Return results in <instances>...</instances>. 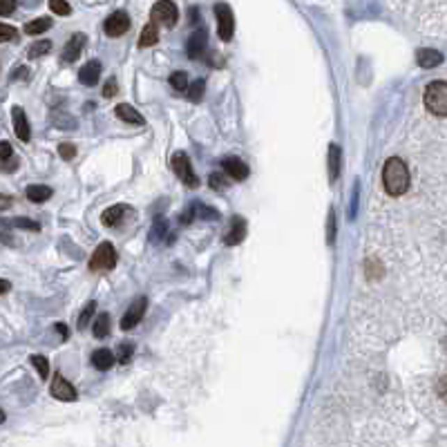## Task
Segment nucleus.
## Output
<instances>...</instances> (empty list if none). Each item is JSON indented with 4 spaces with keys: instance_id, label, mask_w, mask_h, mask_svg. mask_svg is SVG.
I'll return each instance as SVG.
<instances>
[{
    "instance_id": "nucleus-1",
    "label": "nucleus",
    "mask_w": 447,
    "mask_h": 447,
    "mask_svg": "<svg viewBox=\"0 0 447 447\" xmlns=\"http://www.w3.org/2000/svg\"><path fill=\"white\" fill-rule=\"evenodd\" d=\"M382 186L391 197H400L409 190V170L402 159H387L385 168H382Z\"/></svg>"
},
{
    "instance_id": "nucleus-2",
    "label": "nucleus",
    "mask_w": 447,
    "mask_h": 447,
    "mask_svg": "<svg viewBox=\"0 0 447 447\" xmlns=\"http://www.w3.org/2000/svg\"><path fill=\"white\" fill-rule=\"evenodd\" d=\"M425 108L436 116H447V81H434L428 85Z\"/></svg>"
},
{
    "instance_id": "nucleus-3",
    "label": "nucleus",
    "mask_w": 447,
    "mask_h": 447,
    "mask_svg": "<svg viewBox=\"0 0 447 447\" xmlns=\"http://www.w3.org/2000/svg\"><path fill=\"white\" fill-rule=\"evenodd\" d=\"M116 266V251L110 242H103L97 246L94 255L90 258V269L92 271H110Z\"/></svg>"
},
{
    "instance_id": "nucleus-4",
    "label": "nucleus",
    "mask_w": 447,
    "mask_h": 447,
    "mask_svg": "<svg viewBox=\"0 0 447 447\" xmlns=\"http://www.w3.org/2000/svg\"><path fill=\"white\" fill-rule=\"evenodd\" d=\"M215 16H217V34L221 40L228 42L233 38V31H235V16H233V9L226 3H217Z\"/></svg>"
},
{
    "instance_id": "nucleus-5",
    "label": "nucleus",
    "mask_w": 447,
    "mask_h": 447,
    "mask_svg": "<svg viewBox=\"0 0 447 447\" xmlns=\"http://www.w3.org/2000/svg\"><path fill=\"white\" fill-rule=\"evenodd\" d=\"M150 18L155 20L157 25H164V27H175L179 12H177V5L173 0H159V3L152 7V14Z\"/></svg>"
},
{
    "instance_id": "nucleus-6",
    "label": "nucleus",
    "mask_w": 447,
    "mask_h": 447,
    "mask_svg": "<svg viewBox=\"0 0 447 447\" xmlns=\"http://www.w3.org/2000/svg\"><path fill=\"white\" fill-rule=\"evenodd\" d=\"M173 170H175V175L182 179V182L188 188H197L199 186V179L193 173V166H190V159H188L186 152H175V157H173Z\"/></svg>"
},
{
    "instance_id": "nucleus-7",
    "label": "nucleus",
    "mask_w": 447,
    "mask_h": 447,
    "mask_svg": "<svg viewBox=\"0 0 447 447\" xmlns=\"http://www.w3.org/2000/svg\"><path fill=\"white\" fill-rule=\"evenodd\" d=\"M146 308H148V297H136V300L130 304V308L125 311V315L121 317V329L123 331H127V329H132L136 327L141 320H143V313H146Z\"/></svg>"
},
{
    "instance_id": "nucleus-8",
    "label": "nucleus",
    "mask_w": 447,
    "mask_h": 447,
    "mask_svg": "<svg viewBox=\"0 0 447 447\" xmlns=\"http://www.w3.org/2000/svg\"><path fill=\"white\" fill-rule=\"evenodd\" d=\"M127 29H130V16L125 12H114L108 20H105V34L110 38L123 36Z\"/></svg>"
},
{
    "instance_id": "nucleus-9",
    "label": "nucleus",
    "mask_w": 447,
    "mask_h": 447,
    "mask_svg": "<svg viewBox=\"0 0 447 447\" xmlns=\"http://www.w3.org/2000/svg\"><path fill=\"white\" fill-rule=\"evenodd\" d=\"M49 391H52V396L58 398V400H65V402L77 400V389H74V387H72V382H68V380L63 378L61 374H56V376H54V380H52Z\"/></svg>"
},
{
    "instance_id": "nucleus-10",
    "label": "nucleus",
    "mask_w": 447,
    "mask_h": 447,
    "mask_svg": "<svg viewBox=\"0 0 447 447\" xmlns=\"http://www.w3.org/2000/svg\"><path fill=\"white\" fill-rule=\"evenodd\" d=\"M206 45H208V36H206V29L201 27L197 31H193L186 42V52H188V56L190 58H199L201 54L206 52Z\"/></svg>"
},
{
    "instance_id": "nucleus-11",
    "label": "nucleus",
    "mask_w": 447,
    "mask_h": 447,
    "mask_svg": "<svg viewBox=\"0 0 447 447\" xmlns=\"http://www.w3.org/2000/svg\"><path fill=\"white\" fill-rule=\"evenodd\" d=\"M224 170H226V175L230 177V179H235V182H244L249 175H251V170H249V166L242 162V159H237V157H228V159H224Z\"/></svg>"
},
{
    "instance_id": "nucleus-12",
    "label": "nucleus",
    "mask_w": 447,
    "mask_h": 447,
    "mask_svg": "<svg viewBox=\"0 0 447 447\" xmlns=\"http://www.w3.org/2000/svg\"><path fill=\"white\" fill-rule=\"evenodd\" d=\"M12 119H14V132L20 141H29L31 139V130H29V121H27V114L23 108H16L12 110Z\"/></svg>"
},
{
    "instance_id": "nucleus-13",
    "label": "nucleus",
    "mask_w": 447,
    "mask_h": 447,
    "mask_svg": "<svg viewBox=\"0 0 447 447\" xmlns=\"http://www.w3.org/2000/svg\"><path fill=\"white\" fill-rule=\"evenodd\" d=\"M340 166H343V150H340L338 143H331L327 155V168H329V179H331V182H338Z\"/></svg>"
},
{
    "instance_id": "nucleus-14",
    "label": "nucleus",
    "mask_w": 447,
    "mask_h": 447,
    "mask_svg": "<svg viewBox=\"0 0 447 447\" xmlns=\"http://www.w3.org/2000/svg\"><path fill=\"white\" fill-rule=\"evenodd\" d=\"M85 34H74L70 40H68V45H65V49H63V61L65 63H74L79 56H81V52H83V47H85Z\"/></svg>"
},
{
    "instance_id": "nucleus-15",
    "label": "nucleus",
    "mask_w": 447,
    "mask_h": 447,
    "mask_svg": "<svg viewBox=\"0 0 447 447\" xmlns=\"http://www.w3.org/2000/svg\"><path fill=\"white\" fill-rule=\"evenodd\" d=\"M101 77V63L99 61H90V63H85V65L81 68L79 72V81L83 85H88V88H92V85H97Z\"/></svg>"
},
{
    "instance_id": "nucleus-16",
    "label": "nucleus",
    "mask_w": 447,
    "mask_h": 447,
    "mask_svg": "<svg viewBox=\"0 0 447 447\" xmlns=\"http://www.w3.org/2000/svg\"><path fill=\"white\" fill-rule=\"evenodd\" d=\"M244 235H246V221L242 217H235L230 221V228L226 233V237H224V242H226L228 246H235V244H240L244 240Z\"/></svg>"
},
{
    "instance_id": "nucleus-17",
    "label": "nucleus",
    "mask_w": 447,
    "mask_h": 447,
    "mask_svg": "<svg viewBox=\"0 0 447 447\" xmlns=\"http://www.w3.org/2000/svg\"><path fill=\"white\" fill-rule=\"evenodd\" d=\"M114 114L119 116L121 121L132 123V125H143V123H146L143 116H141L139 112H136V110L132 108V105H127V103H119V105H116V108H114Z\"/></svg>"
},
{
    "instance_id": "nucleus-18",
    "label": "nucleus",
    "mask_w": 447,
    "mask_h": 447,
    "mask_svg": "<svg viewBox=\"0 0 447 447\" xmlns=\"http://www.w3.org/2000/svg\"><path fill=\"white\" fill-rule=\"evenodd\" d=\"M416 61H418L421 68L432 70V68L441 65V63H443V54H441V52H436V49H421L416 54Z\"/></svg>"
},
{
    "instance_id": "nucleus-19",
    "label": "nucleus",
    "mask_w": 447,
    "mask_h": 447,
    "mask_svg": "<svg viewBox=\"0 0 447 447\" xmlns=\"http://www.w3.org/2000/svg\"><path fill=\"white\" fill-rule=\"evenodd\" d=\"M114 360H116V356L112 354L110 349H97L92 354V365L97 367L99 371H108L114 365Z\"/></svg>"
},
{
    "instance_id": "nucleus-20",
    "label": "nucleus",
    "mask_w": 447,
    "mask_h": 447,
    "mask_svg": "<svg viewBox=\"0 0 447 447\" xmlns=\"http://www.w3.org/2000/svg\"><path fill=\"white\" fill-rule=\"evenodd\" d=\"M125 215H127V206H123V204L112 206V208H108L103 212V224H105V226H119Z\"/></svg>"
},
{
    "instance_id": "nucleus-21",
    "label": "nucleus",
    "mask_w": 447,
    "mask_h": 447,
    "mask_svg": "<svg viewBox=\"0 0 447 447\" xmlns=\"http://www.w3.org/2000/svg\"><path fill=\"white\" fill-rule=\"evenodd\" d=\"M159 40V29H157V23L150 20L143 29H141V36H139V47H152L155 42Z\"/></svg>"
},
{
    "instance_id": "nucleus-22",
    "label": "nucleus",
    "mask_w": 447,
    "mask_h": 447,
    "mask_svg": "<svg viewBox=\"0 0 447 447\" xmlns=\"http://www.w3.org/2000/svg\"><path fill=\"white\" fill-rule=\"evenodd\" d=\"M25 195L29 201H34V204H42V201H47L52 197V188L49 186H29L25 190Z\"/></svg>"
},
{
    "instance_id": "nucleus-23",
    "label": "nucleus",
    "mask_w": 447,
    "mask_h": 447,
    "mask_svg": "<svg viewBox=\"0 0 447 447\" xmlns=\"http://www.w3.org/2000/svg\"><path fill=\"white\" fill-rule=\"evenodd\" d=\"M49 27H52V20L47 16H42V18H36V20H31V23L25 25V34L36 36V34H42V31H47Z\"/></svg>"
},
{
    "instance_id": "nucleus-24",
    "label": "nucleus",
    "mask_w": 447,
    "mask_h": 447,
    "mask_svg": "<svg viewBox=\"0 0 447 447\" xmlns=\"http://www.w3.org/2000/svg\"><path fill=\"white\" fill-rule=\"evenodd\" d=\"M110 334V315L101 313L97 320H94V338H105Z\"/></svg>"
},
{
    "instance_id": "nucleus-25",
    "label": "nucleus",
    "mask_w": 447,
    "mask_h": 447,
    "mask_svg": "<svg viewBox=\"0 0 447 447\" xmlns=\"http://www.w3.org/2000/svg\"><path fill=\"white\" fill-rule=\"evenodd\" d=\"M49 49H52V42H49V40H38V42H34V45H31V47L27 49V56H29V58L45 56Z\"/></svg>"
},
{
    "instance_id": "nucleus-26",
    "label": "nucleus",
    "mask_w": 447,
    "mask_h": 447,
    "mask_svg": "<svg viewBox=\"0 0 447 447\" xmlns=\"http://www.w3.org/2000/svg\"><path fill=\"white\" fill-rule=\"evenodd\" d=\"M170 85H173V88L179 90V92H186V90H188V77H186V72H173V74H170Z\"/></svg>"
},
{
    "instance_id": "nucleus-27",
    "label": "nucleus",
    "mask_w": 447,
    "mask_h": 447,
    "mask_svg": "<svg viewBox=\"0 0 447 447\" xmlns=\"http://www.w3.org/2000/svg\"><path fill=\"white\" fill-rule=\"evenodd\" d=\"M204 90H206V85H204V81H195L193 85L188 88V99L193 101V103H197V101H201L204 99Z\"/></svg>"
},
{
    "instance_id": "nucleus-28",
    "label": "nucleus",
    "mask_w": 447,
    "mask_h": 447,
    "mask_svg": "<svg viewBox=\"0 0 447 447\" xmlns=\"http://www.w3.org/2000/svg\"><path fill=\"white\" fill-rule=\"evenodd\" d=\"M94 308H97V302H88V304H85L83 313L79 315V329H85V327L90 324L92 315H94Z\"/></svg>"
},
{
    "instance_id": "nucleus-29",
    "label": "nucleus",
    "mask_w": 447,
    "mask_h": 447,
    "mask_svg": "<svg viewBox=\"0 0 447 447\" xmlns=\"http://www.w3.org/2000/svg\"><path fill=\"white\" fill-rule=\"evenodd\" d=\"M31 363H34V367L38 369V374H40L42 380L49 376V363H47L45 356H31Z\"/></svg>"
},
{
    "instance_id": "nucleus-30",
    "label": "nucleus",
    "mask_w": 447,
    "mask_h": 447,
    "mask_svg": "<svg viewBox=\"0 0 447 447\" xmlns=\"http://www.w3.org/2000/svg\"><path fill=\"white\" fill-rule=\"evenodd\" d=\"M49 9L58 16H70L72 14V7L65 3V0H49Z\"/></svg>"
},
{
    "instance_id": "nucleus-31",
    "label": "nucleus",
    "mask_w": 447,
    "mask_h": 447,
    "mask_svg": "<svg viewBox=\"0 0 447 447\" xmlns=\"http://www.w3.org/2000/svg\"><path fill=\"white\" fill-rule=\"evenodd\" d=\"M132 354H134V347L132 345H127V343H123L121 347H119V354H116V360L119 363H130V358H132Z\"/></svg>"
},
{
    "instance_id": "nucleus-32",
    "label": "nucleus",
    "mask_w": 447,
    "mask_h": 447,
    "mask_svg": "<svg viewBox=\"0 0 447 447\" xmlns=\"http://www.w3.org/2000/svg\"><path fill=\"white\" fill-rule=\"evenodd\" d=\"M16 36H18V29H16V27L0 23V42H5V40H14Z\"/></svg>"
},
{
    "instance_id": "nucleus-33",
    "label": "nucleus",
    "mask_w": 447,
    "mask_h": 447,
    "mask_svg": "<svg viewBox=\"0 0 447 447\" xmlns=\"http://www.w3.org/2000/svg\"><path fill=\"white\" fill-rule=\"evenodd\" d=\"M336 240V210H329V230H327V242L334 244Z\"/></svg>"
},
{
    "instance_id": "nucleus-34",
    "label": "nucleus",
    "mask_w": 447,
    "mask_h": 447,
    "mask_svg": "<svg viewBox=\"0 0 447 447\" xmlns=\"http://www.w3.org/2000/svg\"><path fill=\"white\" fill-rule=\"evenodd\" d=\"M58 155L65 159V162H70V159L77 157V146H72V143H63L58 146Z\"/></svg>"
},
{
    "instance_id": "nucleus-35",
    "label": "nucleus",
    "mask_w": 447,
    "mask_h": 447,
    "mask_svg": "<svg viewBox=\"0 0 447 447\" xmlns=\"http://www.w3.org/2000/svg\"><path fill=\"white\" fill-rule=\"evenodd\" d=\"M12 157H14L12 146H9L7 141H0V164L9 162V159H12Z\"/></svg>"
},
{
    "instance_id": "nucleus-36",
    "label": "nucleus",
    "mask_w": 447,
    "mask_h": 447,
    "mask_svg": "<svg viewBox=\"0 0 447 447\" xmlns=\"http://www.w3.org/2000/svg\"><path fill=\"white\" fill-rule=\"evenodd\" d=\"M14 9H16V0H0V16L14 14Z\"/></svg>"
},
{
    "instance_id": "nucleus-37",
    "label": "nucleus",
    "mask_w": 447,
    "mask_h": 447,
    "mask_svg": "<svg viewBox=\"0 0 447 447\" xmlns=\"http://www.w3.org/2000/svg\"><path fill=\"white\" fill-rule=\"evenodd\" d=\"M14 226H18V228H29V230H40V226H38L36 221H29V219H25V217L14 219Z\"/></svg>"
},
{
    "instance_id": "nucleus-38",
    "label": "nucleus",
    "mask_w": 447,
    "mask_h": 447,
    "mask_svg": "<svg viewBox=\"0 0 447 447\" xmlns=\"http://www.w3.org/2000/svg\"><path fill=\"white\" fill-rule=\"evenodd\" d=\"M164 233H166V224H164L162 219H157L155 228H152V235H150V240H152V242H159V237H162Z\"/></svg>"
},
{
    "instance_id": "nucleus-39",
    "label": "nucleus",
    "mask_w": 447,
    "mask_h": 447,
    "mask_svg": "<svg viewBox=\"0 0 447 447\" xmlns=\"http://www.w3.org/2000/svg\"><path fill=\"white\" fill-rule=\"evenodd\" d=\"M208 179H210V188H215V190H224V188H226V184H224V177H221V175L212 173Z\"/></svg>"
},
{
    "instance_id": "nucleus-40",
    "label": "nucleus",
    "mask_w": 447,
    "mask_h": 447,
    "mask_svg": "<svg viewBox=\"0 0 447 447\" xmlns=\"http://www.w3.org/2000/svg\"><path fill=\"white\" fill-rule=\"evenodd\" d=\"M116 90H119V85H116V81L114 79H110L108 83H105V88H103V97H114L116 94Z\"/></svg>"
},
{
    "instance_id": "nucleus-41",
    "label": "nucleus",
    "mask_w": 447,
    "mask_h": 447,
    "mask_svg": "<svg viewBox=\"0 0 447 447\" xmlns=\"http://www.w3.org/2000/svg\"><path fill=\"white\" fill-rule=\"evenodd\" d=\"M16 168H18V159H16V157H12V159H9V162H5V164H0V170H3V173H14Z\"/></svg>"
},
{
    "instance_id": "nucleus-42",
    "label": "nucleus",
    "mask_w": 447,
    "mask_h": 447,
    "mask_svg": "<svg viewBox=\"0 0 447 447\" xmlns=\"http://www.w3.org/2000/svg\"><path fill=\"white\" fill-rule=\"evenodd\" d=\"M439 396L447 402V376L441 378V382H439Z\"/></svg>"
},
{
    "instance_id": "nucleus-43",
    "label": "nucleus",
    "mask_w": 447,
    "mask_h": 447,
    "mask_svg": "<svg viewBox=\"0 0 447 447\" xmlns=\"http://www.w3.org/2000/svg\"><path fill=\"white\" fill-rule=\"evenodd\" d=\"M9 206H12V197H9V195H0V210H7Z\"/></svg>"
},
{
    "instance_id": "nucleus-44",
    "label": "nucleus",
    "mask_w": 447,
    "mask_h": 447,
    "mask_svg": "<svg viewBox=\"0 0 447 447\" xmlns=\"http://www.w3.org/2000/svg\"><path fill=\"white\" fill-rule=\"evenodd\" d=\"M9 289H12V284H9L7 280H0V295H5Z\"/></svg>"
},
{
    "instance_id": "nucleus-45",
    "label": "nucleus",
    "mask_w": 447,
    "mask_h": 447,
    "mask_svg": "<svg viewBox=\"0 0 447 447\" xmlns=\"http://www.w3.org/2000/svg\"><path fill=\"white\" fill-rule=\"evenodd\" d=\"M25 77H27V68H20V70H16V72H14V77H12V79L16 81V79H25Z\"/></svg>"
},
{
    "instance_id": "nucleus-46",
    "label": "nucleus",
    "mask_w": 447,
    "mask_h": 447,
    "mask_svg": "<svg viewBox=\"0 0 447 447\" xmlns=\"http://www.w3.org/2000/svg\"><path fill=\"white\" fill-rule=\"evenodd\" d=\"M56 331H58V334L63 336V340H65V338H68V329H65V324H63V322H58V324H56Z\"/></svg>"
},
{
    "instance_id": "nucleus-47",
    "label": "nucleus",
    "mask_w": 447,
    "mask_h": 447,
    "mask_svg": "<svg viewBox=\"0 0 447 447\" xmlns=\"http://www.w3.org/2000/svg\"><path fill=\"white\" fill-rule=\"evenodd\" d=\"M3 423H5V411L0 409V425H3Z\"/></svg>"
}]
</instances>
